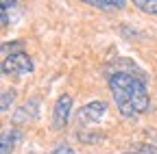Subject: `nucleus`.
<instances>
[{
  "mask_svg": "<svg viewBox=\"0 0 157 154\" xmlns=\"http://www.w3.org/2000/svg\"><path fill=\"white\" fill-rule=\"evenodd\" d=\"M107 111V102L103 100H94L90 104H85L81 111H78V122H83V124H92V122H98L105 115Z\"/></svg>",
  "mask_w": 157,
  "mask_h": 154,
  "instance_id": "4",
  "label": "nucleus"
},
{
  "mask_svg": "<svg viewBox=\"0 0 157 154\" xmlns=\"http://www.w3.org/2000/svg\"><path fill=\"white\" fill-rule=\"evenodd\" d=\"M37 106H39V100H37V98H31L26 104H22V106L13 113L11 122L17 126V124H26V122L35 120V117H37Z\"/></svg>",
  "mask_w": 157,
  "mask_h": 154,
  "instance_id": "5",
  "label": "nucleus"
},
{
  "mask_svg": "<svg viewBox=\"0 0 157 154\" xmlns=\"http://www.w3.org/2000/svg\"><path fill=\"white\" fill-rule=\"evenodd\" d=\"M85 5H92L96 9H124L127 7V0H81Z\"/></svg>",
  "mask_w": 157,
  "mask_h": 154,
  "instance_id": "7",
  "label": "nucleus"
},
{
  "mask_svg": "<svg viewBox=\"0 0 157 154\" xmlns=\"http://www.w3.org/2000/svg\"><path fill=\"white\" fill-rule=\"evenodd\" d=\"M33 67H35L33 59L26 52H13L7 59H2V65H0L5 76H24V74H31Z\"/></svg>",
  "mask_w": 157,
  "mask_h": 154,
  "instance_id": "2",
  "label": "nucleus"
},
{
  "mask_svg": "<svg viewBox=\"0 0 157 154\" xmlns=\"http://www.w3.org/2000/svg\"><path fill=\"white\" fill-rule=\"evenodd\" d=\"M15 98H17V91H15L13 87H11V89H5L2 95H0V111H9L11 104L15 102Z\"/></svg>",
  "mask_w": 157,
  "mask_h": 154,
  "instance_id": "8",
  "label": "nucleus"
},
{
  "mask_svg": "<svg viewBox=\"0 0 157 154\" xmlns=\"http://www.w3.org/2000/svg\"><path fill=\"white\" fill-rule=\"evenodd\" d=\"M15 5V0H0V9L2 11H9V7Z\"/></svg>",
  "mask_w": 157,
  "mask_h": 154,
  "instance_id": "12",
  "label": "nucleus"
},
{
  "mask_svg": "<svg viewBox=\"0 0 157 154\" xmlns=\"http://www.w3.org/2000/svg\"><path fill=\"white\" fill-rule=\"evenodd\" d=\"M24 139V132L20 128H11L2 134V148H0V154H11V150Z\"/></svg>",
  "mask_w": 157,
  "mask_h": 154,
  "instance_id": "6",
  "label": "nucleus"
},
{
  "mask_svg": "<svg viewBox=\"0 0 157 154\" xmlns=\"http://www.w3.org/2000/svg\"><path fill=\"white\" fill-rule=\"evenodd\" d=\"M133 5L140 11H144V13L157 15V0H133Z\"/></svg>",
  "mask_w": 157,
  "mask_h": 154,
  "instance_id": "9",
  "label": "nucleus"
},
{
  "mask_svg": "<svg viewBox=\"0 0 157 154\" xmlns=\"http://www.w3.org/2000/svg\"><path fill=\"white\" fill-rule=\"evenodd\" d=\"M109 89L116 100V106L124 117H135L144 111H148V91L142 76H135L129 72L116 70L109 74Z\"/></svg>",
  "mask_w": 157,
  "mask_h": 154,
  "instance_id": "1",
  "label": "nucleus"
},
{
  "mask_svg": "<svg viewBox=\"0 0 157 154\" xmlns=\"http://www.w3.org/2000/svg\"><path fill=\"white\" fill-rule=\"evenodd\" d=\"M22 48H24V44L22 41H5L2 44V56H5V59H7V56H9V50H11V54H13V50H17V52H22Z\"/></svg>",
  "mask_w": 157,
  "mask_h": 154,
  "instance_id": "10",
  "label": "nucleus"
},
{
  "mask_svg": "<svg viewBox=\"0 0 157 154\" xmlns=\"http://www.w3.org/2000/svg\"><path fill=\"white\" fill-rule=\"evenodd\" d=\"M127 154H137V152H127Z\"/></svg>",
  "mask_w": 157,
  "mask_h": 154,
  "instance_id": "13",
  "label": "nucleus"
},
{
  "mask_svg": "<svg viewBox=\"0 0 157 154\" xmlns=\"http://www.w3.org/2000/svg\"><path fill=\"white\" fill-rule=\"evenodd\" d=\"M52 154H76V152H74L70 145H59V148H57Z\"/></svg>",
  "mask_w": 157,
  "mask_h": 154,
  "instance_id": "11",
  "label": "nucleus"
},
{
  "mask_svg": "<svg viewBox=\"0 0 157 154\" xmlns=\"http://www.w3.org/2000/svg\"><path fill=\"white\" fill-rule=\"evenodd\" d=\"M70 111H72V95L70 93L59 95L55 102V109H52V130H61L68 124Z\"/></svg>",
  "mask_w": 157,
  "mask_h": 154,
  "instance_id": "3",
  "label": "nucleus"
}]
</instances>
